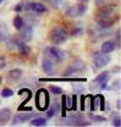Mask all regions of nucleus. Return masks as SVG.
Wrapping results in <instances>:
<instances>
[{
	"label": "nucleus",
	"instance_id": "nucleus-23",
	"mask_svg": "<svg viewBox=\"0 0 121 127\" xmlns=\"http://www.w3.org/2000/svg\"><path fill=\"white\" fill-rule=\"evenodd\" d=\"M60 111H61V117H65L66 116V109H67V105H66V95H62L61 96V104H60Z\"/></svg>",
	"mask_w": 121,
	"mask_h": 127
},
{
	"label": "nucleus",
	"instance_id": "nucleus-15",
	"mask_svg": "<svg viewBox=\"0 0 121 127\" xmlns=\"http://www.w3.org/2000/svg\"><path fill=\"white\" fill-rule=\"evenodd\" d=\"M115 48H116L115 42H113V40H106V42H104V43L102 44V53L110 54V53H113V51L115 50Z\"/></svg>",
	"mask_w": 121,
	"mask_h": 127
},
{
	"label": "nucleus",
	"instance_id": "nucleus-35",
	"mask_svg": "<svg viewBox=\"0 0 121 127\" xmlns=\"http://www.w3.org/2000/svg\"><path fill=\"white\" fill-rule=\"evenodd\" d=\"M50 2H51V4H53L55 7H58L61 2H62V0H50Z\"/></svg>",
	"mask_w": 121,
	"mask_h": 127
},
{
	"label": "nucleus",
	"instance_id": "nucleus-36",
	"mask_svg": "<svg viewBox=\"0 0 121 127\" xmlns=\"http://www.w3.org/2000/svg\"><path fill=\"white\" fill-rule=\"evenodd\" d=\"M22 9H23V4H22V2H20V4H17V5H16L15 11H17V12H18V11H21Z\"/></svg>",
	"mask_w": 121,
	"mask_h": 127
},
{
	"label": "nucleus",
	"instance_id": "nucleus-9",
	"mask_svg": "<svg viewBox=\"0 0 121 127\" xmlns=\"http://www.w3.org/2000/svg\"><path fill=\"white\" fill-rule=\"evenodd\" d=\"M86 11H87V6L86 5H74V6H70L66 10V16H69V17H78V16H82Z\"/></svg>",
	"mask_w": 121,
	"mask_h": 127
},
{
	"label": "nucleus",
	"instance_id": "nucleus-40",
	"mask_svg": "<svg viewBox=\"0 0 121 127\" xmlns=\"http://www.w3.org/2000/svg\"><path fill=\"white\" fill-rule=\"evenodd\" d=\"M0 84H1V77H0Z\"/></svg>",
	"mask_w": 121,
	"mask_h": 127
},
{
	"label": "nucleus",
	"instance_id": "nucleus-19",
	"mask_svg": "<svg viewBox=\"0 0 121 127\" xmlns=\"http://www.w3.org/2000/svg\"><path fill=\"white\" fill-rule=\"evenodd\" d=\"M6 42V44H7V49H15L17 47V43L20 42V39H18V35H12V37H10L9 35V38L5 40Z\"/></svg>",
	"mask_w": 121,
	"mask_h": 127
},
{
	"label": "nucleus",
	"instance_id": "nucleus-32",
	"mask_svg": "<svg viewBox=\"0 0 121 127\" xmlns=\"http://www.w3.org/2000/svg\"><path fill=\"white\" fill-rule=\"evenodd\" d=\"M84 100H86V95L81 94V110H82V111L84 110V106H86V104H84Z\"/></svg>",
	"mask_w": 121,
	"mask_h": 127
},
{
	"label": "nucleus",
	"instance_id": "nucleus-22",
	"mask_svg": "<svg viewBox=\"0 0 121 127\" xmlns=\"http://www.w3.org/2000/svg\"><path fill=\"white\" fill-rule=\"evenodd\" d=\"M23 25H25V21H23V18L21 16H16L14 18V26H15V28L17 31H20L23 27Z\"/></svg>",
	"mask_w": 121,
	"mask_h": 127
},
{
	"label": "nucleus",
	"instance_id": "nucleus-27",
	"mask_svg": "<svg viewBox=\"0 0 121 127\" xmlns=\"http://www.w3.org/2000/svg\"><path fill=\"white\" fill-rule=\"evenodd\" d=\"M12 94H14V92H12V89H10V88H5V89L1 91V96H2V98H9V96H11Z\"/></svg>",
	"mask_w": 121,
	"mask_h": 127
},
{
	"label": "nucleus",
	"instance_id": "nucleus-4",
	"mask_svg": "<svg viewBox=\"0 0 121 127\" xmlns=\"http://www.w3.org/2000/svg\"><path fill=\"white\" fill-rule=\"evenodd\" d=\"M45 53H46V56H49L51 61H56V63L62 61L65 59V56H66V53L64 50H61L60 48H56V47L46 48Z\"/></svg>",
	"mask_w": 121,
	"mask_h": 127
},
{
	"label": "nucleus",
	"instance_id": "nucleus-25",
	"mask_svg": "<svg viewBox=\"0 0 121 127\" xmlns=\"http://www.w3.org/2000/svg\"><path fill=\"white\" fill-rule=\"evenodd\" d=\"M89 117H91L93 121H97V122H105L106 119L104 117V116H99V115H93V114H91L89 112Z\"/></svg>",
	"mask_w": 121,
	"mask_h": 127
},
{
	"label": "nucleus",
	"instance_id": "nucleus-5",
	"mask_svg": "<svg viewBox=\"0 0 121 127\" xmlns=\"http://www.w3.org/2000/svg\"><path fill=\"white\" fill-rule=\"evenodd\" d=\"M110 78V72H102L100 75H98L94 81H93V88H95V89H98V91H103V89H106L108 88V81Z\"/></svg>",
	"mask_w": 121,
	"mask_h": 127
},
{
	"label": "nucleus",
	"instance_id": "nucleus-33",
	"mask_svg": "<svg viewBox=\"0 0 121 127\" xmlns=\"http://www.w3.org/2000/svg\"><path fill=\"white\" fill-rule=\"evenodd\" d=\"M113 125L114 126H116V127H119L121 126V119H120V116H118L115 120H114V122H113Z\"/></svg>",
	"mask_w": 121,
	"mask_h": 127
},
{
	"label": "nucleus",
	"instance_id": "nucleus-10",
	"mask_svg": "<svg viewBox=\"0 0 121 127\" xmlns=\"http://www.w3.org/2000/svg\"><path fill=\"white\" fill-rule=\"evenodd\" d=\"M27 9L30 11H32V12L37 14V15H43V14L46 12V7L40 2H30Z\"/></svg>",
	"mask_w": 121,
	"mask_h": 127
},
{
	"label": "nucleus",
	"instance_id": "nucleus-37",
	"mask_svg": "<svg viewBox=\"0 0 121 127\" xmlns=\"http://www.w3.org/2000/svg\"><path fill=\"white\" fill-rule=\"evenodd\" d=\"M118 109H121V100L118 101Z\"/></svg>",
	"mask_w": 121,
	"mask_h": 127
},
{
	"label": "nucleus",
	"instance_id": "nucleus-17",
	"mask_svg": "<svg viewBox=\"0 0 121 127\" xmlns=\"http://www.w3.org/2000/svg\"><path fill=\"white\" fill-rule=\"evenodd\" d=\"M17 49H18V51H20V54L22 55V56H26V55H28L30 54V51H31V49H30V47L25 43V42H18L17 43Z\"/></svg>",
	"mask_w": 121,
	"mask_h": 127
},
{
	"label": "nucleus",
	"instance_id": "nucleus-13",
	"mask_svg": "<svg viewBox=\"0 0 121 127\" xmlns=\"http://www.w3.org/2000/svg\"><path fill=\"white\" fill-rule=\"evenodd\" d=\"M42 68H43V71L45 72L46 75H53L54 73V63L50 59L45 58L42 61Z\"/></svg>",
	"mask_w": 121,
	"mask_h": 127
},
{
	"label": "nucleus",
	"instance_id": "nucleus-7",
	"mask_svg": "<svg viewBox=\"0 0 121 127\" xmlns=\"http://www.w3.org/2000/svg\"><path fill=\"white\" fill-rule=\"evenodd\" d=\"M20 31H21V33L17 34V35H18V39L21 42L28 43L30 40H32V38H33V26H31V25H23V27Z\"/></svg>",
	"mask_w": 121,
	"mask_h": 127
},
{
	"label": "nucleus",
	"instance_id": "nucleus-26",
	"mask_svg": "<svg viewBox=\"0 0 121 127\" xmlns=\"http://www.w3.org/2000/svg\"><path fill=\"white\" fill-rule=\"evenodd\" d=\"M74 92L76 94H83L84 93V87L81 84H74Z\"/></svg>",
	"mask_w": 121,
	"mask_h": 127
},
{
	"label": "nucleus",
	"instance_id": "nucleus-29",
	"mask_svg": "<svg viewBox=\"0 0 121 127\" xmlns=\"http://www.w3.org/2000/svg\"><path fill=\"white\" fill-rule=\"evenodd\" d=\"M70 110H72V111L77 110V95H72V104H71Z\"/></svg>",
	"mask_w": 121,
	"mask_h": 127
},
{
	"label": "nucleus",
	"instance_id": "nucleus-31",
	"mask_svg": "<svg viewBox=\"0 0 121 127\" xmlns=\"http://www.w3.org/2000/svg\"><path fill=\"white\" fill-rule=\"evenodd\" d=\"M17 110H18V111H30V112H32V110H33V109H32L31 106H25V105H22V106H21V105H20Z\"/></svg>",
	"mask_w": 121,
	"mask_h": 127
},
{
	"label": "nucleus",
	"instance_id": "nucleus-3",
	"mask_svg": "<svg viewBox=\"0 0 121 127\" xmlns=\"http://www.w3.org/2000/svg\"><path fill=\"white\" fill-rule=\"evenodd\" d=\"M61 125L64 126H89L91 124L83 119L82 115H72L70 117H62L60 120Z\"/></svg>",
	"mask_w": 121,
	"mask_h": 127
},
{
	"label": "nucleus",
	"instance_id": "nucleus-6",
	"mask_svg": "<svg viewBox=\"0 0 121 127\" xmlns=\"http://www.w3.org/2000/svg\"><path fill=\"white\" fill-rule=\"evenodd\" d=\"M86 68V64L82 60H75L69 65V67L65 70L64 76H71L74 73H80L81 71H83Z\"/></svg>",
	"mask_w": 121,
	"mask_h": 127
},
{
	"label": "nucleus",
	"instance_id": "nucleus-20",
	"mask_svg": "<svg viewBox=\"0 0 121 127\" xmlns=\"http://www.w3.org/2000/svg\"><path fill=\"white\" fill-rule=\"evenodd\" d=\"M59 106H60L59 104H51V108L48 110L46 116H48L49 119H50V117H54V116H55V114L60 111V108H59Z\"/></svg>",
	"mask_w": 121,
	"mask_h": 127
},
{
	"label": "nucleus",
	"instance_id": "nucleus-12",
	"mask_svg": "<svg viewBox=\"0 0 121 127\" xmlns=\"http://www.w3.org/2000/svg\"><path fill=\"white\" fill-rule=\"evenodd\" d=\"M22 75H23V72H22V70H20V68H15V70H11L10 72H9V75H7V82H17V81H20L21 77H22Z\"/></svg>",
	"mask_w": 121,
	"mask_h": 127
},
{
	"label": "nucleus",
	"instance_id": "nucleus-11",
	"mask_svg": "<svg viewBox=\"0 0 121 127\" xmlns=\"http://www.w3.org/2000/svg\"><path fill=\"white\" fill-rule=\"evenodd\" d=\"M32 116H33V114H16L15 116H14V119H12V126H17V125H20V124H23V122H26V121H28L32 119Z\"/></svg>",
	"mask_w": 121,
	"mask_h": 127
},
{
	"label": "nucleus",
	"instance_id": "nucleus-30",
	"mask_svg": "<svg viewBox=\"0 0 121 127\" xmlns=\"http://www.w3.org/2000/svg\"><path fill=\"white\" fill-rule=\"evenodd\" d=\"M110 0H95V4H97V6H104V5H106L108 2H109Z\"/></svg>",
	"mask_w": 121,
	"mask_h": 127
},
{
	"label": "nucleus",
	"instance_id": "nucleus-16",
	"mask_svg": "<svg viewBox=\"0 0 121 127\" xmlns=\"http://www.w3.org/2000/svg\"><path fill=\"white\" fill-rule=\"evenodd\" d=\"M11 119V110L10 109H2L0 110V125H5Z\"/></svg>",
	"mask_w": 121,
	"mask_h": 127
},
{
	"label": "nucleus",
	"instance_id": "nucleus-34",
	"mask_svg": "<svg viewBox=\"0 0 121 127\" xmlns=\"http://www.w3.org/2000/svg\"><path fill=\"white\" fill-rule=\"evenodd\" d=\"M5 66H6V60H5V58L0 56V68H4Z\"/></svg>",
	"mask_w": 121,
	"mask_h": 127
},
{
	"label": "nucleus",
	"instance_id": "nucleus-8",
	"mask_svg": "<svg viewBox=\"0 0 121 127\" xmlns=\"http://www.w3.org/2000/svg\"><path fill=\"white\" fill-rule=\"evenodd\" d=\"M93 63L97 67H104L110 63V56L105 53H95L93 55Z\"/></svg>",
	"mask_w": 121,
	"mask_h": 127
},
{
	"label": "nucleus",
	"instance_id": "nucleus-24",
	"mask_svg": "<svg viewBox=\"0 0 121 127\" xmlns=\"http://www.w3.org/2000/svg\"><path fill=\"white\" fill-rule=\"evenodd\" d=\"M49 92L54 95H59L62 93V89H61L60 87H56V86H50L49 87Z\"/></svg>",
	"mask_w": 121,
	"mask_h": 127
},
{
	"label": "nucleus",
	"instance_id": "nucleus-1",
	"mask_svg": "<svg viewBox=\"0 0 121 127\" xmlns=\"http://www.w3.org/2000/svg\"><path fill=\"white\" fill-rule=\"evenodd\" d=\"M49 39L53 44L55 45H60V44H64L67 39H69V33L64 28V27H55L50 31V34H49Z\"/></svg>",
	"mask_w": 121,
	"mask_h": 127
},
{
	"label": "nucleus",
	"instance_id": "nucleus-2",
	"mask_svg": "<svg viewBox=\"0 0 121 127\" xmlns=\"http://www.w3.org/2000/svg\"><path fill=\"white\" fill-rule=\"evenodd\" d=\"M36 105L39 111H44L49 108L50 98H49V94L44 88L38 89V92L36 93Z\"/></svg>",
	"mask_w": 121,
	"mask_h": 127
},
{
	"label": "nucleus",
	"instance_id": "nucleus-28",
	"mask_svg": "<svg viewBox=\"0 0 121 127\" xmlns=\"http://www.w3.org/2000/svg\"><path fill=\"white\" fill-rule=\"evenodd\" d=\"M98 96H99V109L102 111L105 110V99H104V95L98 94Z\"/></svg>",
	"mask_w": 121,
	"mask_h": 127
},
{
	"label": "nucleus",
	"instance_id": "nucleus-14",
	"mask_svg": "<svg viewBox=\"0 0 121 127\" xmlns=\"http://www.w3.org/2000/svg\"><path fill=\"white\" fill-rule=\"evenodd\" d=\"M42 82H86V78H42Z\"/></svg>",
	"mask_w": 121,
	"mask_h": 127
},
{
	"label": "nucleus",
	"instance_id": "nucleus-21",
	"mask_svg": "<svg viewBox=\"0 0 121 127\" xmlns=\"http://www.w3.org/2000/svg\"><path fill=\"white\" fill-rule=\"evenodd\" d=\"M31 125H32V126H37V127L46 126V120L45 119H43V117L33 119V120H31Z\"/></svg>",
	"mask_w": 121,
	"mask_h": 127
},
{
	"label": "nucleus",
	"instance_id": "nucleus-38",
	"mask_svg": "<svg viewBox=\"0 0 121 127\" xmlns=\"http://www.w3.org/2000/svg\"><path fill=\"white\" fill-rule=\"evenodd\" d=\"M81 2H87V1H89V0H80Z\"/></svg>",
	"mask_w": 121,
	"mask_h": 127
},
{
	"label": "nucleus",
	"instance_id": "nucleus-18",
	"mask_svg": "<svg viewBox=\"0 0 121 127\" xmlns=\"http://www.w3.org/2000/svg\"><path fill=\"white\" fill-rule=\"evenodd\" d=\"M9 28L5 23H1L0 25V43L5 42L7 38H9Z\"/></svg>",
	"mask_w": 121,
	"mask_h": 127
},
{
	"label": "nucleus",
	"instance_id": "nucleus-39",
	"mask_svg": "<svg viewBox=\"0 0 121 127\" xmlns=\"http://www.w3.org/2000/svg\"><path fill=\"white\" fill-rule=\"evenodd\" d=\"M2 1H4V0H0V4H1V2H2Z\"/></svg>",
	"mask_w": 121,
	"mask_h": 127
}]
</instances>
